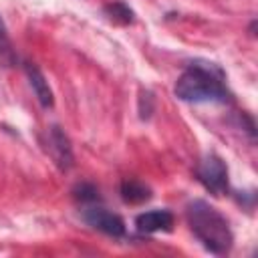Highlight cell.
<instances>
[{"label":"cell","instance_id":"cell-1","mask_svg":"<svg viewBox=\"0 0 258 258\" xmlns=\"http://www.w3.org/2000/svg\"><path fill=\"white\" fill-rule=\"evenodd\" d=\"M226 77L214 62H191L175 83V97L187 103H228Z\"/></svg>","mask_w":258,"mask_h":258},{"label":"cell","instance_id":"cell-2","mask_svg":"<svg viewBox=\"0 0 258 258\" xmlns=\"http://www.w3.org/2000/svg\"><path fill=\"white\" fill-rule=\"evenodd\" d=\"M187 224L194 236L214 254H226L232 248L234 236L226 216L204 200H194L185 208Z\"/></svg>","mask_w":258,"mask_h":258},{"label":"cell","instance_id":"cell-3","mask_svg":"<svg viewBox=\"0 0 258 258\" xmlns=\"http://www.w3.org/2000/svg\"><path fill=\"white\" fill-rule=\"evenodd\" d=\"M198 179L214 196L226 194L228 191V167L224 159L216 153H208L198 165Z\"/></svg>","mask_w":258,"mask_h":258},{"label":"cell","instance_id":"cell-4","mask_svg":"<svg viewBox=\"0 0 258 258\" xmlns=\"http://www.w3.org/2000/svg\"><path fill=\"white\" fill-rule=\"evenodd\" d=\"M83 220L91 228H95V230H99V232H103L107 236L121 238L125 234V222H123V218L119 214H113V212L105 210V208L93 206V208L83 210Z\"/></svg>","mask_w":258,"mask_h":258},{"label":"cell","instance_id":"cell-5","mask_svg":"<svg viewBox=\"0 0 258 258\" xmlns=\"http://www.w3.org/2000/svg\"><path fill=\"white\" fill-rule=\"evenodd\" d=\"M48 151H50L54 163L62 171H67V169L73 167V161H75L73 147H71V141H69L67 133L58 125H52L48 129Z\"/></svg>","mask_w":258,"mask_h":258},{"label":"cell","instance_id":"cell-6","mask_svg":"<svg viewBox=\"0 0 258 258\" xmlns=\"http://www.w3.org/2000/svg\"><path fill=\"white\" fill-rule=\"evenodd\" d=\"M135 226L143 234L153 232H169L173 226V216L167 210H149L135 218Z\"/></svg>","mask_w":258,"mask_h":258},{"label":"cell","instance_id":"cell-7","mask_svg":"<svg viewBox=\"0 0 258 258\" xmlns=\"http://www.w3.org/2000/svg\"><path fill=\"white\" fill-rule=\"evenodd\" d=\"M24 73H26V77H28V83H30V87H32V91H34L38 103H40L44 109L52 107V105H54V97H52V91H50L48 81H46V77L42 75V71H40L34 62H24Z\"/></svg>","mask_w":258,"mask_h":258},{"label":"cell","instance_id":"cell-8","mask_svg":"<svg viewBox=\"0 0 258 258\" xmlns=\"http://www.w3.org/2000/svg\"><path fill=\"white\" fill-rule=\"evenodd\" d=\"M121 198H123V202L137 206L151 198V189L137 179H125L121 183Z\"/></svg>","mask_w":258,"mask_h":258},{"label":"cell","instance_id":"cell-9","mask_svg":"<svg viewBox=\"0 0 258 258\" xmlns=\"http://www.w3.org/2000/svg\"><path fill=\"white\" fill-rule=\"evenodd\" d=\"M12 64H16V52L12 48V42H10L6 24H4V20L0 16V67L10 69Z\"/></svg>","mask_w":258,"mask_h":258},{"label":"cell","instance_id":"cell-10","mask_svg":"<svg viewBox=\"0 0 258 258\" xmlns=\"http://www.w3.org/2000/svg\"><path fill=\"white\" fill-rule=\"evenodd\" d=\"M105 14L115 20V22H121V24H129L133 22V10L125 4V2H111L105 6Z\"/></svg>","mask_w":258,"mask_h":258},{"label":"cell","instance_id":"cell-11","mask_svg":"<svg viewBox=\"0 0 258 258\" xmlns=\"http://www.w3.org/2000/svg\"><path fill=\"white\" fill-rule=\"evenodd\" d=\"M73 194H75L77 200H81L85 204H91V202L99 200V189L93 183H79V185H75Z\"/></svg>","mask_w":258,"mask_h":258},{"label":"cell","instance_id":"cell-12","mask_svg":"<svg viewBox=\"0 0 258 258\" xmlns=\"http://www.w3.org/2000/svg\"><path fill=\"white\" fill-rule=\"evenodd\" d=\"M153 113V95L149 91H141L139 97V115L141 119H149Z\"/></svg>","mask_w":258,"mask_h":258}]
</instances>
